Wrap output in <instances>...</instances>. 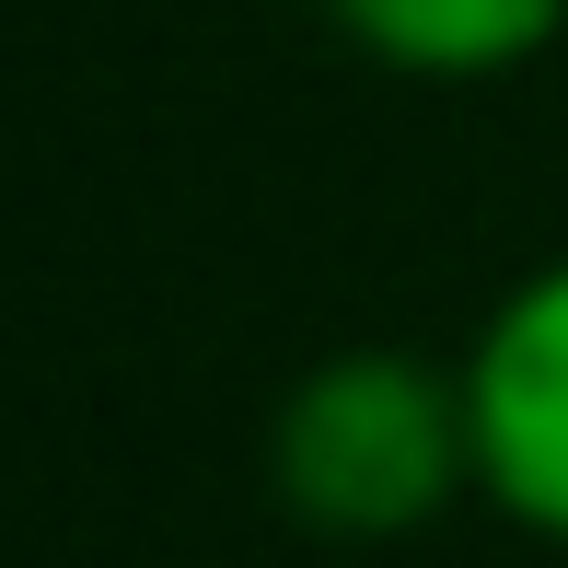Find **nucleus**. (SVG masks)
<instances>
[{
	"mask_svg": "<svg viewBox=\"0 0 568 568\" xmlns=\"http://www.w3.org/2000/svg\"><path fill=\"white\" fill-rule=\"evenodd\" d=\"M267 487L325 546H395L442 523L476 487V429H464V372L418 348H337L278 395L267 418Z\"/></svg>",
	"mask_w": 568,
	"mask_h": 568,
	"instance_id": "1",
	"label": "nucleus"
},
{
	"mask_svg": "<svg viewBox=\"0 0 568 568\" xmlns=\"http://www.w3.org/2000/svg\"><path fill=\"white\" fill-rule=\"evenodd\" d=\"M453 372H464V429H476V499L568 546V255L523 267L487 302Z\"/></svg>",
	"mask_w": 568,
	"mask_h": 568,
	"instance_id": "2",
	"label": "nucleus"
},
{
	"mask_svg": "<svg viewBox=\"0 0 568 568\" xmlns=\"http://www.w3.org/2000/svg\"><path fill=\"white\" fill-rule=\"evenodd\" d=\"M325 23L395 82H510L568 36V0H325Z\"/></svg>",
	"mask_w": 568,
	"mask_h": 568,
	"instance_id": "3",
	"label": "nucleus"
}]
</instances>
